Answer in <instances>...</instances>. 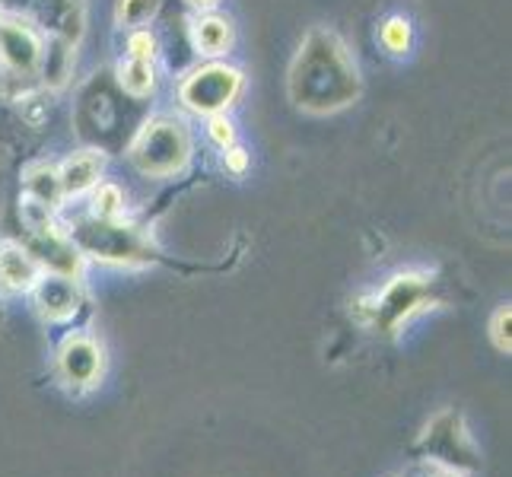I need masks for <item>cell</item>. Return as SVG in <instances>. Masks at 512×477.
Returning <instances> with one entry per match:
<instances>
[{
	"label": "cell",
	"instance_id": "cell-5",
	"mask_svg": "<svg viewBox=\"0 0 512 477\" xmlns=\"http://www.w3.org/2000/svg\"><path fill=\"white\" fill-rule=\"evenodd\" d=\"M417 455L433 468L455 471V474H474L481 468V449L465 423L462 411H439L423 433L417 436Z\"/></svg>",
	"mask_w": 512,
	"mask_h": 477
},
{
	"label": "cell",
	"instance_id": "cell-20",
	"mask_svg": "<svg viewBox=\"0 0 512 477\" xmlns=\"http://www.w3.org/2000/svg\"><path fill=\"white\" fill-rule=\"evenodd\" d=\"M490 341L500 353L512 350V306L509 303L497 306V312L490 315Z\"/></svg>",
	"mask_w": 512,
	"mask_h": 477
},
{
	"label": "cell",
	"instance_id": "cell-9",
	"mask_svg": "<svg viewBox=\"0 0 512 477\" xmlns=\"http://www.w3.org/2000/svg\"><path fill=\"white\" fill-rule=\"evenodd\" d=\"M29 296L35 299V309H39V315L45 318V322H70V318L80 312V303H83L77 277L55 274V271H45Z\"/></svg>",
	"mask_w": 512,
	"mask_h": 477
},
{
	"label": "cell",
	"instance_id": "cell-26",
	"mask_svg": "<svg viewBox=\"0 0 512 477\" xmlns=\"http://www.w3.org/2000/svg\"><path fill=\"white\" fill-rule=\"evenodd\" d=\"M398 477H411V474H398Z\"/></svg>",
	"mask_w": 512,
	"mask_h": 477
},
{
	"label": "cell",
	"instance_id": "cell-16",
	"mask_svg": "<svg viewBox=\"0 0 512 477\" xmlns=\"http://www.w3.org/2000/svg\"><path fill=\"white\" fill-rule=\"evenodd\" d=\"M163 0H118L115 4V23L125 29H140L153 23V16L160 13Z\"/></svg>",
	"mask_w": 512,
	"mask_h": 477
},
{
	"label": "cell",
	"instance_id": "cell-25",
	"mask_svg": "<svg viewBox=\"0 0 512 477\" xmlns=\"http://www.w3.org/2000/svg\"><path fill=\"white\" fill-rule=\"evenodd\" d=\"M7 322V306H4V296H0V328H4Z\"/></svg>",
	"mask_w": 512,
	"mask_h": 477
},
{
	"label": "cell",
	"instance_id": "cell-13",
	"mask_svg": "<svg viewBox=\"0 0 512 477\" xmlns=\"http://www.w3.org/2000/svg\"><path fill=\"white\" fill-rule=\"evenodd\" d=\"M23 182H26V198L45 204L48 210H55L64 204V191L58 182V169L51 163H32L23 172Z\"/></svg>",
	"mask_w": 512,
	"mask_h": 477
},
{
	"label": "cell",
	"instance_id": "cell-3",
	"mask_svg": "<svg viewBox=\"0 0 512 477\" xmlns=\"http://www.w3.org/2000/svg\"><path fill=\"white\" fill-rule=\"evenodd\" d=\"M67 239L74 242L80 255H90L105 264H150L153 249L150 239L134 226H125L121 220H96L86 217L77 220L70 229H64Z\"/></svg>",
	"mask_w": 512,
	"mask_h": 477
},
{
	"label": "cell",
	"instance_id": "cell-17",
	"mask_svg": "<svg viewBox=\"0 0 512 477\" xmlns=\"http://www.w3.org/2000/svg\"><path fill=\"white\" fill-rule=\"evenodd\" d=\"M379 42L388 55H408L411 45H414V29L404 16H388L379 29Z\"/></svg>",
	"mask_w": 512,
	"mask_h": 477
},
{
	"label": "cell",
	"instance_id": "cell-23",
	"mask_svg": "<svg viewBox=\"0 0 512 477\" xmlns=\"http://www.w3.org/2000/svg\"><path fill=\"white\" fill-rule=\"evenodd\" d=\"M185 4L191 7V10H198V13H207V10H214L220 0H185Z\"/></svg>",
	"mask_w": 512,
	"mask_h": 477
},
{
	"label": "cell",
	"instance_id": "cell-10",
	"mask_svg": "<svg viewBox=\"0 0 512 477\" xmlns=\"http://www.w3.org/2000/svg\"><path fill=\"white\" fill-rule=\"evenodd\" d=\"M42 274V261L29 252V245L0 239V293H32Z\"/></svg>",
	"mask_w": 512,
	"mask_h": 477
},
{
	"label": "cell",
	"instance_id": "cell-19",
	"mask_svg": "<svg viewBox=\"0 0 512 477\" xmlns=\"http://www.w3.org/2000/svg\"><path fill=\"white\" fill-rule=\"evenodd\" d=\"M125 58L156 64V58H160V39H156V32L150 26H140V29L128 32V55Z\"/></svg>",
	"mask_w": 512,
	"mask_h": 477
},
{
	"label": "cell",
	"instance_id": "cell-22",
	"mask_svg": "<svg viewBox=\"0 0 512 477\" xmlns=\"http://www.w3.org/2000/svg\"><path fill=\"white\" fill-rule=\"evenodd\" d=\"M223 153H226L223 163H226V169L233 172V175H242L245 169H249V150H242V147L233 144V147H226Z\"/></svg>",
	"mask_w": 512,
	"mask_h": 477
},
{
	"label": "cell",
	"instance_id": "cell-14",
	"mask_svg": "<svg viewBox=\"0 0 512 477\" xmlns=\"http://www.w3.org/2000/svg\"><path fill=\"white\" fill-rule=\"evenodd\" d=\"M70 67H74V42L58 39V35H48L42 67H39V77L45 80V86H51V90L64 86L70 77Z\"/></svg>",
	"mask_w": 512,
	"mask_h": 477
},
{
	"label": "cell",
	"instance_id": "cell-11",
	"mask_svg": "<svg viewBox=\"0 0 512 477\" xmlns=\"http://www.w3.org/2000/svg\"><path fill=\"white\" fill-rule=\"evenodd\" d=\"M191 42H194V51H198L201 58L220 61L236 45V26L223 13H214V10L198 13L191 23Z\"/></svg>",
	"mask_w": 512,
	"mask_h": 477
},
{
	"label": "cell",
	"instance_id": "cell-6",
	"mask_svg": "<svg viewBox=\"0 0 512 477\" xmlns=\"http://www.w3.org/2000/svg\"><path fill=\"white\" fill-rule=\"evenodd\" d=\"M245 90L242 70L226 64V61H207L201 67L188 70L179 83V102L188 112L210 118V115H226L239 102Z\"/></svg>",
	"mask_w": 512,
	"mask_h": 477
},
{
	"label": "cell",
	"instance_id": "cell-4",
	"mask_svg": "<svg viewBox=\"0 0 512 477\" xmlns=\"http://www.w3.org/2000/svg\"><path fill=\"white\" fill-rule=\"evenodd\" d=\"M433 306V277L408 271L395 274L388 284L360 303V318L366 325L379 328L382 334H395L401 325H408L411 318L423 309Z\"/></svg>",
	"mask_w": 512,
	"mask_h": 477
},
{
	"label": "cell",
	"instance_id": "cell-15",
	"mask_svg": "<svg viewBox=\"0 0 512 477\" xmlns=\"http://www.w3.org/2000/svg\"><path fill=\"white\" fill-rule=\"evenodd\" d=\"M118 86L134 99H144L156 90V64L137 61V58H121L115 67Z\"/></svg>",
	"mask_w": 512,
	"mask_h": 477
},
{
	"label": "cell",
	"instance_id": "cell-2",
	"mask_svg": "<svg viewBox=\"0 0 512 477\" xmlns=\"http://www.w3.org/2000/svg\"><path fill=\"white\" fill-rule=\"evenodd\" d=\"M194 137L188 125L175 115H153L140 128L128 147V159L140 175L150 179H169L191 163Z\"/></svg>",
	"mask_w": 512,
	"mask_h": 477
},
{
	"label": "cell",
	"instance_id": "cell-8",
	"mask_svg": "<svg viewBox=\"0 0 512 477\" xmlns=\"http://www.w3.org/2000/svg\"><path fill=\"white\" fill-rule=\"evenodd\" d=\"M58 379L70 388V392H90L102 382L105 373V350L102 344L86 331L67 334L58 347Z\"/></svg>",
	"mask_w": 512,
	"mask_h": 477
},
{
	"label": "cell",
	"instance_id": "cell-21",
	"mask_svg": "<svg viewBox=\"0 0 512 477\" xmlns=\"http://www.w3.org/2000/svg\"><path fill=\"white\" fill-rule=\"evenodd\" d=\"M207 137H210V144H214V147L226 150V147L236 144V125L226 115H210L207 118Z\"/></svg>",
	"mask_w": 512,
	"mask_h": 477
},
{
	"label": "cell",
	"instance_id": "cell-24",
	"mask_svg": "<svg viewBox=\"0 0 512 477\" xmlns=\"http://www.w3.org/2000/svg\"><path fill=\"white\" fill-rule=\"evenodd\" d=\"M430 477H468V474H455V471H443V468H433Z\"/></svg>",
	"mask_w": 512,
	"mask_h": 477
},
{
	"label": "cell",
	"instance_id": "cell-1",
	"mask_svg": "<svg viewBox=\"0 0 512 477\" xmlns=\"http://www.w3.org/2000/svg\"><path fill=\"white\" fill-rule=\"evenodd\" d=\"M287 96L306 115H334L363 96V77L347 42L328 26L303 35L287 70Z\"/></svg>",
	"mask_w": 512,
	"mask_h": 477
},
{
	"label": "cell",
	"instance_id": "cell-18",
	"mask_svg": "<svg viewBox=\"0 0 512 477\" xmlns=\"http://www.w3.org/2000/svg\"><path fill=\"white\" fill-rule=\"evenodd\" d=\"M121 207H125V194L112 182H99L93 188V201H90V217L96 220H118Z\"/></svg>",
	"mask_w": 512,
	"mask_h": 477
},
{
	"label": "cell",
	"instance_id": "cell-7",
	"mask_svg": "<svg viewBox=\"0 0 512 477\" xmlns=\"http://www.w3.org/2000/svg\"><path fill=\"white\" fill-rule=\"evenodd\" d=\"M42 55L45 35L23 16L0 10V77L20 83L39 77Z\"/></svg>",
	"mask_w": 512,
	"mask_h": 477
},
{
	"label": "cell",
	"instance_id": "cell-12",
	"mask_svg": "<svg viewBox=\"0 0 512 477\" xmlns=\"http://www.w3.org/2000/svg\"><path fill=\"white\" fill-rule=\"evenodd\" d=\"M102 172H105L102 150H77V153H70L64 163L58 166V182H61V191H64V201L90 194L102 182Z\"/></svg>",
	"mask_w": 512,
	"mask_h": 477
}]
</instances>
